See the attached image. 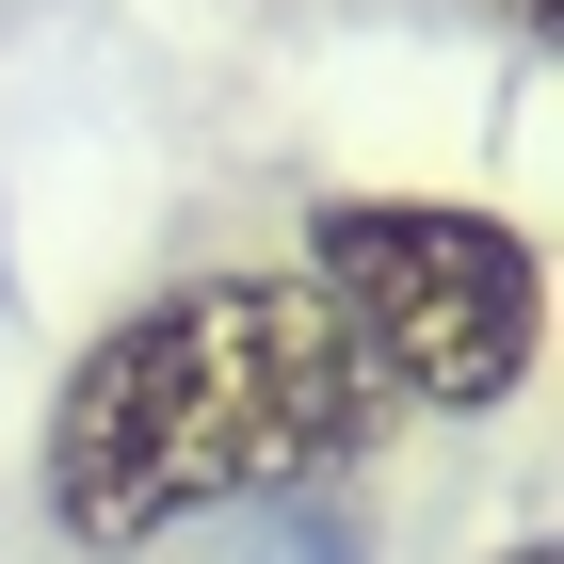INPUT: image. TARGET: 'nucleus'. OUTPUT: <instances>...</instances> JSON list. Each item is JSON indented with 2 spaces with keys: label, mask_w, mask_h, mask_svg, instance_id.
Masks as SVG:
<instances>
[{
  "label": "nucleus",
  "mask_w": 564,
  "mask_h": 564,
  "mask_svg": "<svg viewBox=\"0 0 564 564\" xmlns=\"http://www.w3.org/2000/svg\"><path fill=\"white\" fill-rule=\"evenodd\" d=\"M388 371L306 274H194V291L97 323L48 388V532L65 549H162L226 500H291L388 452Z\"/></svg>",
  "instance_id": "f257e3e1"
},
{
  "label": "nucleus",
  "mask_w": 564,
  "mask_h": 564,
  "mask_svg": "<svg viewBox=\"0 0 564 564\" xmlns=\"http://www.w3.org/2000/svg\"><path fill=\"white\" fill-rule=\"evenodd\" d=\"M500 17H517V33H549V0H500Z\"/></svg>",
  "instance_id": "7ed1b4c3"
},
{
  "label": "nucleus",
  "mask_w": 564,
  "mask_h": 564,
  "mask_svg": "<svg viewBox=\"0 0 564 564\" xmlns=\"http://www.w3.org/2000/svg\"><path fill=\"white\" fill-rule=\"evenodd\" d=\"M500 564H549V549H500Z\"/></svg>",
  "instance_id": "20e7f679"
},
{
  "label": "nucleus",
  "mask_w": 564,
  "mask_h": 564,
  "mask_svg": "<svg viewBox=\"0 0 564 564\" xmlns=\"http://www.w3.org/2000/svg\"><path fill=\"white\" fill-rule=\"evenodd\" d=\"M306 291L355 323V355L388 371L403 420L420 403H452V420L517 403L532 323H549L532 242L500 210H468V194H323L306 210Z\"/></svg>",
  "instance_id": "f03ea898"
}]
</instances>
